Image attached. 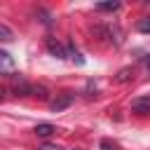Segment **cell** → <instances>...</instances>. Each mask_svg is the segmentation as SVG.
I'll use <instances>...</instances> for the list:
<instances>
[{
  "mask_svg": "<svg viewBox=\"0 0 150 150\" xmlns=\"http://www.w3.org/2000/svg\"><path fill=\"white\" fill-rule=\"evenodd\" d=\"M68 56H70L73 61H77V63H84V59L80 56V52H77V49H75L73 45H68Z\"/></svg>",
  "mask_w": 150,
  "mask_h": 150,
  "instance_id": "52a82bcc",
  "label": "cell"
},
{
  "mask_svg": "<svg viewBox=\"0 0 150 150\" xmlns=\"http://www.w3.org/2000/svg\"><path fill=\"white\" fill-rule=\"evenodd\" d=\"M56 131V127L54 124H49V122H42V124H35V134L40 136V138H49L52 134Z\"/></svg>",
  "mask_w": 150,
  "mask_h": 150,
  "instance_id": "277c9868",
  "label": "cell"
},
{
  "mask_svg": "<svg viewBox=\"0 0 150 150\" xmlns=\"http://www.w3.org/2000/svg\"><path fill=\"white\" fill-rule=\"evenodd\" d=\"M129 73H131L129 68H124V70H120V75H117V82H127V80H129Z\"/></svg>",
  "mask_w": 150,
  "mask_h": 150,
  "instance_id": "30bf717a",
  "label": "cell"
},
{
  "mask_svg": "<svg viewBox=\"0 0 150 150\" xmlns=\"http://www.w3.org/2000/svg\"><path fill=\"white\" fill-rule=\"evenodd\" d=\"M148 68H150V56H148Z\"/></svg>",
  "mask_w": 150,
  "mask_h": 150,
  "instance_id": "4fadbf2b",
  "label": "cell"
},
{
  "mask_svg": "<svg viewBox=\"0 0 150 150\" xmlns=\"http://www.w3.org/2000/svg\"><path fill=\"white\" fill-rule=\"evenodd\" d=\"M138 30L141 33H150V19H141L138 21Z\"/></svg>",
  "mask_w": 150,
  "mask_h": 150,
  "instance_id": "9c48e42d",
  "label": "cell"
},
{
  "mask_svg": "<svg viewBox=\"0 0 150 150\" xmlns=\"http://www.w3.org/2000/svg\"><path fill=\"white\" fill-rule=\"evenodd\" d=\"M47 49H49V54H54L56 59H66V56H68V52L63 49V45H61V42H56L54 38H49V40H47Z\"/></svg>",
  "mask_w": 150,
  "mask_h": 150,
  "instance_id": "7a4b0ae2",
  "label": "cell"
},
{
  "mask_svg": "<svg viewBox=\"0 0 150 150\" xmlns=\"http://www.w3.org/2000/svg\"><path fill=\"white\" fill-rule=\"evenodd\" d=\"M0 40H5V42H9V40H12V30H9L5 23H0Z\"/></svg>",
  "mask_w": 150,
  "mask_h": 150,
  "instance_id": "ba28073f",
  "label": "cell"
},
{
  "mask_svg": "<svg viewBox=\"0 0 150 150\" xmlns=\"http://www.w3.org/2000/svg\"><path fill=\"white\" fill-rule=\"evenodd\" d=\"M0 61H2V70L9 73V70H12V56H9L7 52H0Z\"/></svg>",
  "mask_w": 150,
  "mask_h": 150,
  "instance_id": "8992f818",
  "label": "cell"
},
{
  "mask_svg": "<svg viewBox=\"0 0 150 150\" xmlns=\"http://www.w3.org/2000/svg\"><path fill=\"white\" fill-rule=\"evenodd\" d=\"M96 9H101V12H115V9H120V2H98Z\"/></svg>",
  "mask_w": 150,
  "mask_h": 150,
  "instance_id": "5b68a950",
  "label": "cell"
},
{
  "mask_svg": "<svg viewBox=\"0 0 150 150\" xmlns=\"http://www.w3.org/2000/svg\"><path fill=\"white\" fill-rule=\"evenodd\" d=\"M101 148H103V150H115V145H112L110 141H103V143H101Z\"/></svg>",
  "mask_w": 150,
  "mask_h": 150,
  "instance_id": "7c38bea8",
  "label": "cell"
},
{
  "mask_svg": "<svg viewBox=\"0 0 150 150\" xmlns=\"http://www.w3.org/2000/svg\"><path fill=\"white\" fill-rule=\"evenodd\" d=\"M38 150H61V148H59V145H54V143H42Z\"/></svg>",
  "mask_w": 150,
  "mask_h": 150,
  "instance_id": "8fae6325",
  "label": "cell"
},
{
  "mask_svg": "<svg viewBox=\"0 0 150 150\" xmlns=\"http://www.w3.org/2000/svg\"><path fill=\"white\" fill-rule=\"evenodd\" d=\"M70 103H73V96H70V94H61V96H56V98L52 101V110H54V112H61V110L68 108Z\"/></svg>",
  "mask_w": 150,
  "mask_h": 150,
  "instance_id": "3957f363",
  "label": "cell"
},
{
  "mask_svg": "<svg viewBox=\"0 0 150 150\" xmlns=\"http://www.w3.org/2000/svg\"><path fill=\"white\" fill-rule=\"evenodd\" d=\"M131 110L136 115H150V96H138L131 101Z\"/></svg>",
  "mask_w": 150,
  "mask_h": 150,
  "instance_id": "6da1fadb",
  "label": "cell"
}]
</instances>
